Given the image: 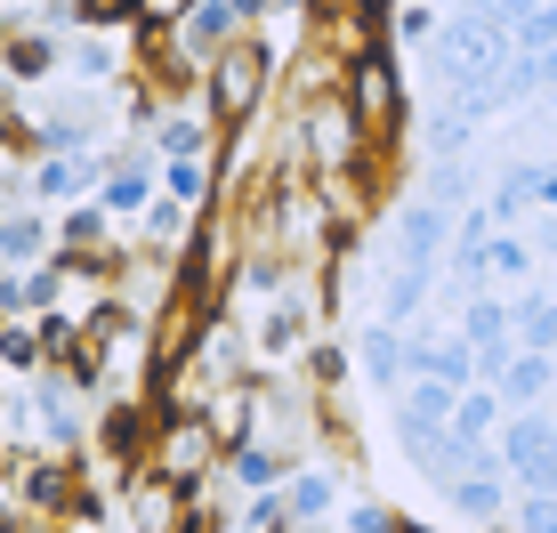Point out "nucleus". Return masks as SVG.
<instances>
[{
    "mask_svg": "<svg viewBox=\"0 0 557 533\" xmlns=\"http://www.w3.org/2000/svg\"><path fill=\"white\" fill-rule=\"evenodd\" d=\"M0 259H9V266H41V259H57V219L41 211V202H16V211L0 219Z\"/></svg>",
    "mask_w": 557,
    "mask_h": 533,
    "instance_id": "nucleus-14",
    "label": "nucleus"
},
{
    "mask_svg": "<svg viewBox=\"0 0 557 533\" xmlns=\"http://www.w3.org/2000/svg\"><path fill=\"white\" fill-rule=\"evenodd\" d=\"M445 509H453L460 525H476V533H485V525H502L509 509H517V485H509V469H476V478H460V485L445 493Z\"/></svg>",
    "mask_w": 557,
    "mask_h": 533,
    "instance_id": "nucleus-10",
    "label": "nucleus"
},
{
    "mask_svg": "<svg viewBox=\"0 0 557 533\" xmlns=\"http://www.w3.org/2000/svg\"><path fill=\"white\" fill-rule=\"evenodd\" d=\"M517 533H557V493H517Z\"/></svg>",
    "mask_w": 557,
    "mask_h": 533,
    "instance_id": "nucleus-22",
    "label": "nucleus"
},
{
    "mask_svg": "<svg viewBox=\"0 0 557 533\" xmlns=\"http://www.w3.org/2000/svg\"><path fill=\"white\" fill-rule=\"evenodd\" d=\"M517 299V348L557 356V292H509Z\"/></svg>",
    "mask_w": 557,
    "mask_h": 533,
    "instance_id": "nucleus-20",
    "label": "nucleus"
},
{
    "mask_svg": "<svg viewBox=\"0 0 557 533\" xmlns=\"http://www.w3.org/2000/svg\"><path fill=\"white\" fill-rule=\"evenodd\" d=\"M348 533H396V509L388 501H356L348 509Z\"/></svg>",
    "mask_w": 557,
    "mask_h": 533,
    "instance_id": "nucleus-23",
    "label": "nucleus"
},
{
    "mask_svg": "<svg viewBox=\"0 0 557 533\" xmlns=\"http://www.w3.org/2000/svg\"><path fill=\"white\" fill-rule=\"evenodd\" d=\"M0 65H9V82H16V89L49 82V73L65 65V33H49V25H16V33H9V49H0Z\"/></svg>",
    "mask_w": 557,
    "mask_h": 533,
    "instance_id": "nucleus-12",
    "label": "nucleus"
},
{
    "mask_svg": "<svg viewBox=\"0 0 557 533\" xmlns=\"http://www.w3.org/2000/svg\"><path fill=\"white\" fill-rule=\"evenodd\" d=\"M113 243H129V226L113 219L106 202H73V211H57V251H65V259L113 251Z\"/></svg>",
    "mask_w": 557,
    "mask_h": 533,
    "instance_id": "nucleus-13",
    "label": "nucleus"
},
{
    "mask_svg": "<svg viewBox=\"0 0 557 533\" xmlns=\"http://www.w3.org/2000/svg\"><path fill=\"white\" fill-rule=\"evenodd\" d=\"M235 16H243V25H251V33H259L267 16H275V0H235Z\"/></svg>",
    "mask_w": 557,
    "mask_h": 533,
    "instance_id": "nucleus-25",
    "label": "nucleus"
},
{
    "mask_svg": "<svg viewBox=\"0 0 557 533\" xmlns=\"http://www.w3.org/2000/svg\"><path fill=\"white\" fill-rule=\"evenodd\" d=\"M186 9H195V0H146V9H138V25H178Z\"/></svg>",
    "mask_w": 557,
    "mask_h": 533,
    "instance_id": "nucleus-24",
    "label": "nucleus"
},
{
    "mask_svg": "<svg viewBox=\"0 0 557 533\" xmlns=\"http://www.w3.org/2000/svg\"><path fill=\"white\" fill-rule=\"evenodd\" d=\"M436 9H476V0H436Z\"/></svg>",
    "mask_w": 557,
    "mask_h": 533,
    "instance_id": "nucleus-26",
    "label": "nucleus"
},
{
    "mask_svg": "<svg viewBox=\"0 0 557 533\" xmlns=\"http://www.w3.org/2000/svg\"><path fill=\"white\" fill-rule=\"evenodd\" d=\"M283 493H292V518H299V533H307V525L348 518V509H339V493H348V485H339V469H332V461H299Z\"/></svg>",
    "mask_w": 557,
    "mask_h": 533,
    "instance_id": "nucleus-11",
    "label": "nucleus"
},
{
    "mask_svg": "<svg viewBox=\"0 0 557 533\" xmlns=\"http://www.w3.org/2000/svg\"><path fill=\"white\" fill-rule=\"evenodd\" d=\"M429 65H436L445 89H493L517 65V33L493 25L485 9H445V25L429 41Z\"/></svg>",
    "mask_w": 557,
    "mask_h": 533,
    "instance_id": "nucleus-1",
    "label": "nucleus"
},
{
    "mask_svg": "<svg viewBox=\"0 0 557 533\" xmlns=\"http://www.w3.org/2000/svg\"><path fill=\"white\" fill-rule=\"evenodd\" d=\"M453 429H469V436H485V445H502V429H509V396L502 388H460V412H453Z\"/></svg>",
    "mask_w": 557,
    "mask_h": 533,
    "instance_id": "nucleus-17",
    "label": "nucleus"
},
{
    "mask_svg": "<svg viewBox=\"0 0 557 533\" xmlns=\"http://www.w3.org/2000/svg\"><path fill=\"white\" fill-rule=\"evenodd\" d=\"M356 372H363V388L372 396H396L412 380V332L405 323H356Z\"/></svg>",
    "mask_w": 557,
    "mask_h": 533,
    "instance_id": "nucleus-4",
    "label": "nucleus"
},
{
    "mask_svg": "<svg viewBox=\"0 0 557 533\" xmlns=\"http://www.w3.org/2000/svg\"><path fill=\"white\" fill-rule=\"evenodd\" d=\"M162 195H178L186 211H219V162H162Z\"/></svg>",
    "mask_w": 557,
    "mask_h": 533,
    "instance_id": "nucleus-18",
    "label": "nucleus"
},
{
    "mask_svg": "<svg viewBox=\"0 0 557 533\" xmlns=\"http://www.w3.org/2000/svg\"><path fill=\"white\" fill-rule=\"evenodd\" d=\"M243 33H251V25H243V16H235V0H195V9H186L178 25H170V49H178L186 65L202 73L210 57H219V49H235Z\"/></svg>",
    "mask_w": 557,
    "mask_h": 533,
    "instance_id": "nucleus-5",
    "label": "nucleus"
},
{
    "mask_svg": "<svg viewBox=\"0 0 557 533\" xmlns=\"http://www.w3.org/2000/svg\"><path fill=\"white\" fill-rule=\"evenodd\" d=\"M122 65H138V57H129V33H98V25L65 33V82H82V89H122Z\"/></svg>",
    "mask_w": 557,
    "mask_h": 533,
    "instance_id": "nucleus-6",
    "label": "nucleus"
},
{
    "mask_svg": "<svg viewBox=\"0 0 557 533\" xmlns=\"http://www.w3.org/2000/svg\"><path fill=\"white\" fill-rule=\"evenodd\" d=\"M348 106H356V122H363V138H372V146H405L412 98H405V73H396V41H380V49L356 57Z\"/></svg>",
    "mask_w": 557,
    "mask_h": 533,
    "instance_id": "nucleus-3",
    "label": "nucleus"
},
{
    "mask_svg": "<svg viewBox=\"0 0 557 533\" xmlns=\"http://www.w3.org/2000/svg\"><path fill=\"white\" fill-rule=\"evenodd\" d=\"M485 275H493V292H525V275H533V243L517 235V226H493V235H485Z\"/></svg>",
    "mask_w": 557,
    "mask_h": 533,
    "instance_id": "nucleus-16",
    "label": "nucleus"
},
{
    "mask_svg": "<svg viewBox=\"0 0 557 533\" xmlns=\"http://www.w3.org/2000/svg\"><path fill=\"white\" fill-rule=\"evenodd\" d=\"M0 364H9L16 380H33V372L49 364V339H41V323H33V315H9V323H0Z\"/></svg>",
    "mask_w": 557,
    "mask_h": 533,
    "instance_id": "nucleus-19",
    "label": "nucleus"
},
{
    "mask_svg": "<svg viewBox=\"0 0 557 533\" xmlns=\"http://www.w3.org/2000/svg\"><path fill=\"white\" fill-rule=\"evenodd\" d=\"M436 25H445V9H436V0H405V9H396V25H388V41H436Z\"/></svg>",
    "mask_w": 557,
    "mask_h": 533,
    "instance_id": "nucleus-21",
    "label": "nucleus"
},
{
    "mask_svg": "<svg viewBox=\"0 0 557 533\" xmlns=\"http://www.w3.org/2000/svg\"><path fill=\"white\" fill-rule=\"evenodd\" d=\"M292 469H299V453H283L275 436H251V445L226 453V485H235V493H283Z\"/></svg>",
    "mask_w": 557,
    "mask_h": 533,
    "instance_id": "nucleus-9",
    "label": "nucleus"
},
{
    "mask_svg": "<svg viewBox=\"0 0 557 533\" xmlns=\"http://www.w3.org/2000/svg\"><path fill=\"white\" fill-rule=\"evenodd\" d=\"M453 412H460V388H453V380H405V388L388 396L396 445H412V436H429V429H453Z\"/></svg>",
    "mask_w": 557,
    "mask_h": 533,
    "instance_id": "nucleus-7",
    "label": "nucleus"
},
{
    "mask_svg": "<svg viewBox=\"0 0 557 533\" xmlns=\"http://www.w3.org/2000/svg\"><path fill=\"white\" fill-rule=\"evenodd\" d=\"M98 202L129 226V243H138V219L153 211V202H162V170H153V162H113V170H106V186H98Z\"/></svg>",
    "mask_w": 557,
    "mask_h": 533,
    "instance_id": "nucleus-8",
    "label": "nucleus"
},
{
    "mask_svg": "<svg viewBox=\"0 0 557 533\" xmlns=\"http://www.w3.org/2000/svg\"><path fill=\"white\" fill-rule=\"evenodd\" d=\"M202 98H210V113H219V129L259 122L267 98H275V41H267V33H243L235 49H219L202 65Z\"/></svg>",
    "mask_w": 557,
    "mask_h": 533,
    "instance_id": "nucleus-2",
    "label": "nucleus"
},
{
    "mask_svg": "<svg viewBox=\"0 0 557 533\" xmlns=\"http://www.w3.org/2000/svg\"><path fill=\"white\" fill-rule=\"evenodd\" d=\"M307 533H348V525H307Z\"/></svg>",
    "mask_w": 557,
    "mask_h": 533,
    "instance_id": "nucleus-27",
    "label": "nucleus"
},
{
    "mask_svg": "<svg viewBox=\"0 0 557 533\" xmlns=\"http://www.w3.org/2000/svg\"><path fill=\"white\" fill-rule=\"evenodd\" d=\"M493 388L509 396V412H542L549 396H557V356H542V348H517V356H509V372L493 380Z\"/></svg>",
    "mask_w": 557,
    "mask_h": 533,
    "instance_id": "nucleus-15",
    "label": "nucleus"
}]
</instances>
